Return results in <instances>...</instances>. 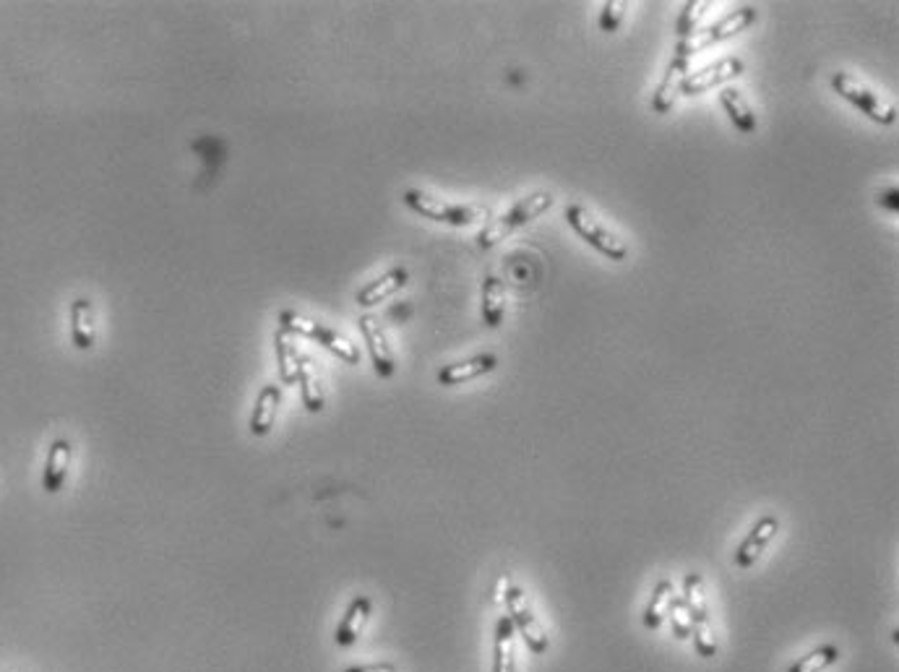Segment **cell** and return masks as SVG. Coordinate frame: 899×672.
<instances>
[{"instance_id":"8fae6325","label":"cell","mask_w":899,"mask_h":672,"mask_svg":"<svg viewBox=\"0 0 899 672\" xmlns=\"http://www.w3.org/2000/svg\"><path fill=\"white\" fill-rule=\"evenodd\" d=\"M371 613H373L371 597H368V594H357L355 600L347 605V610H344L342 623H339L337 633H334V641H337V646H342V649H350V646L360 639V633H363V628H365V623H368V618H371Z\"/></svg>"},{"instance_id":"484cf974","label":"cell","mask_w":899,"mask_h":672,"mask_svg":"<svg viewBox=\"0 0 899 672\" xmlns=\"http://www.w3.org/2000/svg\"><path fill=\"white\" fill-rule=\"evenodd\" d=\"M709 8H712V3H707V0H691V3L683 6L681 16H678V34H681V40L699 32L701 19L709 14Z\"/></svg>"},{"instance_id":"d4e9b609","label":"cell","mask_w":899,"mask_h":672,"mask_svg":"<svg viewBox=\"0 0 899 672\" xmlns=\"http://www.w3.org/2000/svg\"><path fill=\"white\" fill-rule=\"evenodd\" d=\"M298 386H300V396H303V404L308 412H321V409L326 407L324 386H321L318 376L313 373L311 363H308V357H305V365H303V370H300Z\"/></svg>"},{"instance_id":"44dd1931","label":"cell","mask_w":899,"mask_h":672,"mask_svg":"<svg viewBox=\"0 0 899 672\" xmlns=\"http://www.w3.org/2000/svg\"><path fill=\"white\" fill-rule=\"evenodd\" d=\"M673 592H675L673 581L670 579L657 581L655 592H652V597H649L647 607H644V615H642V623L647 631H660L662 623H665V618H668V613H670V602H673V597H675Z\"/></svg>"},{"instance_id":"7c38bea8","label":"cell","mask_w":899,"mask_h":672,"mask_svg":"<svg viewBox=\"0 0 899 672\" xmlns=\"http://www.w3.org/2000/svg\"><path fill=\"white\" fill-rule=\"evenodd\" d=\"M686 79H688V60L675 55V58L668 63V68H665V76H662L660 86H657L655 92V99H652L655 112L665 115V112L673 110V105L683 94V81Z\"/></svg>"},{"instance_id":"30bf717a","label":"cell","mask_w":899,"mask_h":672,"mask_svg":"<svg viewBox=\"0 0 899 672\" xmlns=\"http://www.w3.org/2000/svg\"><path fill=\"white\" fill-rule=\"evenodd\" d=\"M777 529H780V519H777V516H761L754 527H751L746 540L741 542V547H738V553H735V566L738 568L756 566V560L764 555V550H767L769 542L774 540Z\"/></svg>"},{"instance_id":"ac0fdd59","label":"cell","mask_w":899,"mask_h":672,"mask_svg":"<svg viewBox=\"0 0 899 672\" xmlns=\"http://www.w3.org/2000/svg\"><path fill=\"white\" fill-rule=\"evenodd\" d=\"M71 339L79 350H92L94 339H97L94 308L86 297H79L71 303Z\"/></svg>"},{"instance_id":"4316f807","label":"cell","mask_w":899,"mask_h":672,"mask_svg":"<svg viewBox=\"0 0 899 672\" xmlns=\"http://www.w3.org/2000/svg\"><path fill=\"white\" fill-rule=\"evenodd\" d=\"M626 8H628V3H623V0H608V3L602 6V14H600L602 32H608V34L618 32V29H621L623 16H626Z\"/></svg>"},{"instance_id":"83f0119b","label":"cell","mask_w":899,"mask_h":672,"mask_svg":"<svg viewBox=\"0 0 899 672\" xmlns=\"http://www.w3.org/2000/svg\"><path fill=\"white\" fill-rule=\"evenodd\" d=\"M691 639H694L696 654L701 659L717 657V639L709 626H691Z\"/></svg>"},{"instance_id":"52a82bcc","label":"cell","mask_w":899,"mask_h":672,"mask_svg":"<svg viewBox=\"0 0 899 672\" xmlns=\"http://www.w3.org/2000/svg\"><path fill=\"white\" fill-rule=\"evenodd\" d=\"M754 21H756L754 8H748V6L738 8V11H733V14L725 16V19L717 21V24H712V27L699 29L696 34H691V37H686V40L678 42V50H675V55H678V58L691 60L696 53H701V50H707V47L717 45V42L730 40V37H735V34H741L743 29L751 27Z\"/></svg>"},{"instance_id":"603a6c76","label":"cell","mask_w":899,"mask_h":672,"mask_svg":"<svg viewBox=\"0 0 899 672\" xmlns=\"http://www.w3.org/2000/svg\"><path fill=\"white\" fill-rule=\"evenodd\" d=\"M506 316V290L503 282L493 274H488L483 282V321L490 329H498Z\"/></svg>"},{"instance_id":"277c9868","label":"cell","mask_w":899,"mask_h":672,"mask_svg":"<svg viewBox=\"0 0 899 672\" xmlns=\"http://www.w3.org/2000/svg\"><path fill=\"white\" fill-rule=\"evenodd\" d=\"M404 204L410 206L412 211H417L420 217L433 219V222L451 224V227H467V224H475L480 219L488 217V209L485 206H464V204H446L441 198L430 196L423 191H410L404 193Z\"/></svg>"},{"instance_id":"9c48e42d","label":"cell","mask_w":899,"mask_h":672,"mask_svg":"<svg viewBox=\"0 0 899 672\" xmlns=\"http://www.w3.org/2000/svg\"><path fill=\"white\" fill-rule=\"evenodd\" d=\"M360 331L365 336V344H368V355H371V363L376 368V373L381 378H394L397 373V360H394V352H391L389 336L381 329V323L373 316L360 318Z\"/></svg>"},{"instance_id":"8992f818","label":"cell","mask_w":899,"mask_h":672,"mask_svg":"<svg viewBox=\"0 0 899 672\" xmlns=\"http://www.w3.org/2000/svg\"><path fill=\"white\" fill-rule=\"evenodd\" d=\"M503 602H506V615H509L511 626L516 633H522L524 644L529 646L532 654H545L548 652V633H545L543 623L537 620V615L532 613V607L527 602V594L522 587L509 584V589L503 592Z\"/></svg>"},{"instance_id":"cb8c5ba5","label":"cell","mask_w":899,"mask_h":672,"mask_svg":"<svg viewBox=\"0 0 899 672\" xmlns=\"http://www.w3.org/2000/svg\"><path fill=\"white\" fill-rule=\"evenodd\" d=\"M837 659H840V646L821 644L808 654H803L798 662H793V665L787 667V672H824L832 665H837Z\"/></svg>"},{"instance_id":"7a4b0ae2","label":"cell","mask_w":899,"mask_h":672,"mask_svg":"<svg viewBox=\"0 0 899 672\" xmlns=\"http://www.w3.org/2000/svg\"><path fill=\"white\" fill-rule=\"evenodd\" d=\"M279 326H282V331H287V334L292 336L313 339V342L326 347L331 355H337L339 360H344V363L350 365L360 363V350H357L355 344H352L350 339H344V336L337 334L334 329H329V326H324V323L298 316V313H292V310H282V313H279Z\"/></svg>"},{"instance_id":"5bb4252c","label":"cell","mask_w":899,"mask_h":672,"mask_svg":"<svg viewBox=\"0 0 899 672\" xmlns=\"http://www.w3.org/2000/svg\"><path fill=\"white\" fill-rule=\"evenodd\" d=\"M71 456H73L71 441H66V438L53 441V446L47 451L45 472H42V488H45V493L53 495L63 490L68 477V467H71Z\"/></svg>"},{"instance_id":"e0dca14e","label":"cell","mask_w":899,"mask_h":672,"mask_svg":"<svg viewBox=\"0 0 899 672\" xmlns=\"http://www.w3.org/2000/svg\"><path fill=\"white\" fill-rule=\"evenodd\" d=\"M274 344H277V360H279V378L285 386H295L300 378V370L305 365V357L300 355L298 344L292 339V334L279 329L274 336Z\"/></svg>"},{"instance_id":"7402d4cb","label":"cell","mask_w":899,"mask_h":672,"mask_svg":"<svg viewBox=\"0 0 899 672\" xmlns=\"http://www.w3.org/2000/svg\"><path fill=\"white\" fill-rule=\"evenodd\" d=\"M720 102H722V107H725V112H728L730 120H733V126L738 128V131H741V133H756V115H754V110H751V105H748L746 97H743V94L738 92V89H733V86H725V89H722V92H720Z\"/></svg>"},{"instance_id":"ffe728a7","label":"cell","mask_w":899,"mask_h":672,"mask_svg":"<svg viewBox=\"0 0 899 672\" xmlns=\"http://www.w3.org/2000/svg\"><path fill=\"white\" fill-rule=\"evenodd\" d=\"M407 282H410V274H407V269L386 271L384 277L376 279V282H371L368 287L360 290V295H357V303L363 305V308H373V305L384 303L386 297H391L394 292L402 290Z\"/></svg>"},{"instance_id":"4fadbf2b","label":"cell","mask_w":899,"mask_h":672,"mask_svg":"<svg viewBox=\"0 0 899 672\" xmlns=\"http://www.w3.org/2000/svg\"><path fill=\"white\" fill-rule=\"evenodd\" d=\"M498 368L496 355H477L470 360H462V363H449L438 370V383L441 386H459V383L475 381L480 376H488Z\"/></svg>"},{"instance_id":"2e32d148","label":"cell","mask_w":899,"mask_h":672,"mask_svg":"<svg viewBox=\"0 0 899 672\" xmlns=\"http://www.w3.org/2000/svg\"><path fill=\"white\" fill-rule=\"evenodd\" d=\"M279 404H282V389L279 386H264L253 404L251 415V433L253 435H269L277 420Z\"/></svg>"},{"instance_id":"ba28073f","label":"cell","mask_w":899,"mask_h":672,"mask_svg":"<svg viewBox=\"0 0 899 672\" xmlns=\"http://www.w3.org/2000/svg\"><path fill=\"white\" fill-rule=\"evenodd\" d=\"M741 73H743L741 58H722V60H717V63H712V66L701 68V71L688 73V79L683 81V94H691V97H696V94L709 92V89H714V86L728 84L730 79H738Z\"/></svg>"},{"instance_id":"d6986e66","label":"cell","mask_w":899,"mask_h":672,"mask_svg":"<svg viewBox=\"0 0 899 672\" xmlns=\"http://www.w3.org/2000/svg\"><path fill=\"white\" fill-rule=\"evenodd\" d=\"M683 607L691 620V626H709V602L704 579L699 574H688L683 579Z\"/></svg>"},{"instance_id":"6da1fadb","label":"cell","mask_w":899,"mask_h":672,"mask_svg":"<svg viewBox=\"0 0 899 672\" xmlns=\"http://www.w3.org/2000/svg\"><path fill=\"white\" fill-rule=\"evenodd\" d=\"M553 204H556V196H553V193L548 191L532 193V196H527L524 201H519L514 209L506 211L503 217H498L496 222H490L488 227L477 235V245H480L483 251H488V248L498 245L501 240L509 238V235H514L516 230H522V227H527L529 222H535L537 217H543L545 211H548Z\"/></svg>"},{"instance_id":"3957f363","label":"cell","mask_w":899,"mask_h":672,"mask_svg":"<svg viewBox=\"0 0 899 672\" xmlns=\"http://www.w3.org/2000/svg\"><path fill=\"white\" fill-rule=\"evenodd\" d=\"M566 222L574 227V232L579 238H584V243H589L597 253H602L605 258L615 261V264H623L628 258V245L626 240L618 238L613 230H608L600 219H595L584 206L571 204L566 209Z\"/></svg>"},{"instance_id":"9a60e30c","label":"cell","mask_w":899,"mask_h":672,"mask_svg":"<svg viewBox=\"0 0 899 672\" xmlns=\"http://www.w3.org/2000/svg\"><path fill=\"white\" fill-rule=\"evenodd\" d=\"M493 672H516V631L509 615H501L493 639Z\"/></svg>"},{"instance_id":"f1b7e54d","label":"cell","mask_w":899,"mask_h":672,"mask_svg":"<svg viewBox=\"0 0 899 672\" xmlns=\"http://www.w3.org/2000/svg\"><path fill=\"white\" fill-rule=\"evenodd\" d=\"M668 618H670V623H673V631L678 639H688V636H691V620H688L686 607H683L681 600H675L673 597V602H670Z\"/></svg>"},{"instance_id":"f546056e","label":"cell","mask_w":899,"mask_h":672,"mask_svg":"<svg viewBox=\"0 0 899 672\" xmlns=\"http://www.w3.org/2000/svg\"><path fill=\"white\" fill-rule=\"evenodd\" d=\"M344 672H399V670H397V665H391V662H376V665L347 667Z\"/></svg>"},{"instance_id":"5b68a950","label":"cell","mask_w":899,"mask_h":672,"mask_svg":"<svg viewBox=\"0 0 899 672\" xmlns=\"http://www.w3.org/2000/svg\"><path fill=\"white\" fill-rule=\"evenodd\" d=\"M832 89L840 94V97H845L850 105L858 107L863 115H868L871 120L881 123V126H892L894 118H897L894 107L889 105V102H886L879 92H873L871 86L863 84L858 76H853V73H847V71L834 73Z\"/></svg>"}]
</instances>
